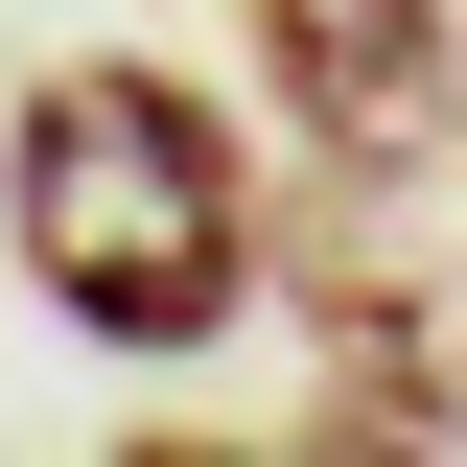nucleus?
I'll use <instances>...</instances> for the list:
<instances>
[{
  "label": "nucleus",
  "instance_id": "obj_1",
  "mask_svg": "<svg viewBox=\"0 0 467 467\" xmlns=\"http://www.w3.org/2000/svg\"><path fill=\"white\" fill-rule=\"evenodd\" d=\"M0 234H24V281L70 304L94 350H211L257 304V164H234V117L187 94L164 47H70L24 70V140H0Z\"/></svg>",
  "mask_w": 467,
  "mask_h": 467
},
{
  "label": "nucleus",
  "instance_id": "obj_3",
  "mask_svg": "<svg viewBox=\"0 0 467 467\" xmlns=\"http://www.w3.org/2000/svg\"><path fill=\"white\" fill-rule=\"evenodd\" d=\"M304 304H327V398H304V444H467L444 420V350H420V304L350 257V234H304Z\"/></svg>",
  "mask_w": 467,
  "mask_h": 467
},
{
  "label": "nucleus",
  "instance_id": "obj_2",
  "mask_svg": "<svg viewBox=\"0 0 467 467\" xmlns=\"http://www.w3.org/2000/svg\"><path fill=\"white\" fill-rule=\"evenodd\" d=\"M234 47H257V94H281V140L327 187H420L467 140V24L444 0H234Z\"/></svg>",
  "mask_w": 467,
  "mask_h": 467
}]
</instances>
